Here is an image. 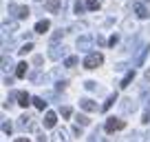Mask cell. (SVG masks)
Returning <instances> with one entry per match:
<instances>
[{
    "label": "cell",
    "mask_w": 150,
    "mask_h": 142,
    "mask_svg": "<svg viewBox=\"0 0 150 142\" xmlns=\"http://www.w3.org/2000/svg\"><path fill=\"white\" fill-rule=\"evenodd\" d=\"M86 9L88 11H99V0H86Z\"/></svg>",
    "instance_id": "obj_14"
},
{
    "label": "cell",
    "mask_w": 150,
    "mask_h": 142,
    "mask_svg": "<svg viewBox=\"0 0 150 142\" xmlns=\"http://www.w3.org/2000/svg\"><path fill=\"white\" fill-rule=\"evenodd\" d=\"M146 80H148V82H150V69H148V71H146Z\"/></svg>",
    "instance_id": "obj_24"
},
{
    "label": "cell",
    "mask_w": 150,
    "mask_h": 142,
    "mask_svg": "<svg viewBox=\"0 0 150 142\" xmlns=\"http://www.w3.org/2000/svg\"><path fill=\"white\" fill-rule=\"evenodd\" d=\"M49 27H51V22H49V20H40V22L35 24V33H47Z\"/></svg>",
    "instance_id": "obj_8"
},
{
    "label": "cell",
    "mask_w": 150,
    "mask_h": 142,
    "mask_svg": "<svg viewBox=\"0 0 150 142\" xmlns=\"http://www.w3.org/2000/svg\"><path fill=\"white\" fill-rule=\"evenodd\" d=\"M75 11H77V14H82V11H84V5H80V2H77V5H75Z\"/></svg>",
    "instance_id": "obj_22"
},
{
    "label": "cell",
    "mask_w": 150,
    "mask_h": 142,
    "mask_svg": "<svg viewBox=\"0 0 150 142\" xmlns=\"http://www.w3.org/2000/svg\"><path fill=\"white\" fill-rule=\"evenodd\" d=\"M55 122H57V115L53 113V111H47V115H44V127L53 129V127H55Z\"/></svg>",
    "instance_id": "obj_4"
},
{
    "label": "cell",
    "mask_w": 150,
    "mask_h": 142,
    "mask_svg": "<svg viewBox=\"0 0 150 142\" xmlns=\"http://www.w3.org/2000/svg\"><path fill=\"white\" fill-rule=\"evenodd\" d=\"M29 14H31V11H29V7H18V18H29Z\"/></svg>",
    "instance_id": "obj_15"
},
{
    "label": "cell",
    "mask_w": 150,
    "mask_h": 142,
    "mask_svg": "<svg viewBox=\"0 0 150 142\" xmlns=\"http://www.w3.org/2000/svg\"><path fill=\"white\" fill-rule=\"evenodd\" d=\"M2 131H5V133H11V124L5 122V124H2Z\"/></svg>",
    "instance_id": "obj_20"
},
{
    "label": "cell",
    "mask_w": 150,
    "mask_h": 142,
    "mask_svg": "<svg viewBox=\"0 0 150 142\" xmlns=\"http://www.w3.org/2000/svg\"><path fill=\"white\" fill-rule=\"evenodd\" d=\"M44 7H47L51 14H57L62 9V0H44Z\"/></svg>",
    "instance_id": "obj_3"
},
{
    "label": "cell",
    "mask_w": 150,
    "mask_h": 142,
    "mask_svg": "<svg viewBox=\"0 0 150 142\" xmlns=\"http://www.w3.org/2000/svg\"><path fill=\"white\" fill-rule=\"evenodd\" d=\"M16 142H31L29 138H16Z\"/></svg>",
    "instance_id": "obj_23"
},
{
    "label": "cell",
    "mask_w": 150,
    "mask_h": 142,
    "mask_svg": "<svg viewBox=\"0 0 150 142\" xmlns=\"http://www.w3.org/2000/svg\"><path fill=\"white\" fill-rule=\"evenodd\" d=\"M18 100H20V107H24V109H27V107H29V104H31L33 102V98H31V95H29V93H18Z\"/></svg>",
    "instance_id": "obj_7"
},
{
    "label": "cell",
    "mask_w": 150,
    "mask_h": 142,
    "mask_svg": "<svg viewBox=\"0 0 150 142\" xmlns=\"http://www.w3.org/2000/svg\"><path fill=\"white\" fill-rule=\"evenodd\" d=\"M27 69H29L27 62H20V65L16 67V76H18V78H24V76H27Z\"/></svg>",
    "instance_id": "obj_9"
},
{
    "label": "cell",
    "mask_w": 150,
    "mask_h": 142,
    "mask_svg": "<svg viewBox=\"0 0 150 142\" xmlns=\"http://www.w3.org/2000/svg\"><path fill=\"white\" fill-rule=\"evenodd\" d=\"M33 104H35V107H38L40 111H44V107H47V102H44L42 98H33Z\"/></svg>",
    "instance_id": "obj_16"
},
{
    "label": "cell",
    "mask_w": 150,
    "mask_h": 142,
    "mask_svg": "<svg viewBox=\"0 0 150 142\" xmlns=\"http://www.w3.org/2000/svg\"><path fill=\"white\" fill-rule=\"evenodd\" d=\"M102 62H104L102 53H88V56L84 58V69H97Z\"/></svg>",
    "instance_id": "obj_1"
},
{
    "label": "cell",
    "mask_w": 150,
    "mask_h": 142,
    "mask_svg": "<svg viewBox=\"0 0 150 142\" xmlns=\"http://www.w3.org/2000/svg\"><path fill=\"white\" fill-rule=\"evenodd\" d=\"M115 102H117V93H112L110 98L106 100V104H104V107H102V111H108V109H110V107H112V104H115Z\"/></svg>",
    "instance_id": "obj_13"
},
{
    "label": "cell",
    "mask_w": 150,
    "mask_h": 142,
    "mask_svg": "<svg viewBox=\"0 0 150 142\" xmlns=\"http://www.w3.org/2000/svg\"><path fill=\"white\" fill-rule=\"evenodd\" d=\"M108 44H110V47H115V44H117V36H112V38L108 40Z\"/></svg>",
    "instance_id": "obj_21"
},
{
    "label": "cell",
    "mask_w": 150,
    "mask_h": 142,
    "mask_svg": "<svg viewBox=\"0 0 150 142\" xmlns=\"http://www.w3.org/2000/svg\"><path fill=\"white\" fill-rule=\"evenodd\" d=\"M135 11H137V16H139V18H148V9H146V7L144 5H139V2H137V5H135Z\"/></svg>",
    "instance_id": "obj_11"
},
{
    "label": "cell",
    "mask_w": 150,
    "mask_h": 142,
    "mask_svg": "<svg viewBox=\"0 0 150 142\" xmlns=\"http://www.w3.org/2000/svg\"><path fill=\"white\" fill-rule=\"evenodd\" d=\"M71 113H73V111H71L69 107H64V109H62V118H71Z\"/></svg>",
    "instance_id": "obj_19"
},
{
    "label": "cell",
    "mask_w": 150,
    "mask_h": 142,
    "mask_svg": "<svg viewBox=\"0 0 150 142\" xmlns=\"http://www.w3.org/2000/svg\"><path fill=\"white\" fill-rule=\"evenodd\" d=\"M126 127V122L124 120H119V118H108L106 120V133H115V131H122V129Z\"/></svg>",
    "instance_id": "obj_2"
},
{
    "label": "cell",
    "mask_w": 150,
    "mask_h": 142,
    "mask_svg": "<svg viewBox=\"0 0 150 142\" xmlns=\"http://www.w3.org/2000/svg\"><path fill=\"white\" fill-rule=\"evenodd\" d=\"M80 107L84 111H97V104L93 102V100H88V98H84V100H80Z\"/></svg>",
    "instance_id": "obj_6"
},
{
    "label": "cell",
    "mask_w": 150,
    "mask_h": 142,
    "mask_svg": "<svg viewBox=\"0 0 150 142\" xmlns=\"http://www.w3.org/2000/svg\"><path fill=\"white\" fill-rule=\"evenodd\" d=\"M53 142H71L69 131H66V129H62V131H55V133H53Z\"/></svg>",
    "instance_id": "obj_5"
},
{
    "label": "cell",
    "mask_w": 150,
    "mask_h": 142,
    "mask_svg": "<svg viewBox=\"0 0 150 142\" xmlns=\"http://www.w3.org/2000/svg\"><path fill=\"white\" fill-rule=\"evenodd\" d=\"M31 49H33V44H31V42H27V44H24L22 49H20V53H22V56H24V53H29V51H31Z\"/></svg>",
    "instance_id": "obj_18"
},
{
    "label": "cell",
    "mask_w": 150,
    "mask_h": 142,
    "mask_svg": "<svg viewBox=\"0 0 150 142\" xmlns=\"http://www.w3.org/2000/svg\"><path fill=\"white\" fill-rule=\"evenodd\" d=\"M75 122L80 124V127H88V124H91V120H88V118H86V115H82V113H77V115H75Z\"/></svg>",
    "instance_id": "obj_12"
},
{
    "label": "cell",
    "mask_w": 150,
    "mask_h": 142,
    "mask_svg": "<svg viewBox=\"0 0 150 142\" xmlns=\"http://www.w3.org/2000/svg\"><path fill=\"white\" fill-rule=\"evenodd\" d=\"M132 78H135V71H128L126 76H124V80H122V85H119V87H122V89H126V87L132 82Z\"/></svg>",
    "instance_id": "obj_10"
},
{
    "label": "cell",
    "mask_w": 150,
    "mask_h": 142,
    "mask_svg": "<svg viewBox=\"0 0 150 142\" xmlns=\"http://www.w3.org/2000/svg\"><path fill=\"white\" fill-rule=\"evenodd\" d=\"M75 65H77V58H75V56H71V58L64 60V67H75Z\"/></svg>",
    "instance_id": "obj_17"
}]
</instances>
